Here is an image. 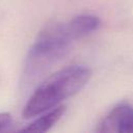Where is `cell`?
I'll list each match as a JSON object with an SVG mask.
<instances>
[{
    "mask_svg": "<svg viewBox=\"0 0 133 133\" xmlns=\"http://www.w3.org/2000/svg\"><path fill=\"white\" fill-rule=\"evenodd\" d=\"M91 71L85 65L75 64L64 68L45 80L28 99L22 115L32 118L58 105L79 92L89 81Z\"/></svg>",
    "mask_w": 133,
    "mask_h": 133,
    "instance_id": "1",
    "label": "cell"
},
{
    "mask_svg": "<svg viewBox=\"0 0 133 133\" xmlns=\"http://www.w3.org/2000/svg\"><path fill=\"white\" fill-rule=\"evenodd\" d=\"M72 41L64 34L61 23L51 24L43 29L29 49L24 66V82L32 83L63 59L71 50Z\"/></svg>",
    "mask_w": 133,
    "mask_h": 133,
    "instance_id": "2",
    "label": "cell"
},
{
    "mask_svg": "<svg viewBox=\"0 0 133 133\" xmlns=\"http://www.w3.org/2000/svg\"><path fill=\"white\" fill-rule=\"evenodd\" d=\"M98 132L133 133V107L128 104H119L98 125Z\"/></svg>",
    "mask_w": 133,
    "mask_h": 133,
    "instance_id": "3",
    "label": "cell"
},
{
    "mask_svg": "<svg viewBox=\"0 0 133 133\" xmlns=\"http://www.w3.org/2000/svg\"><path fill=\"white\" fill-rule=\"evenodd\" d=\"M101 24L99 17L90 14H83L74 17L69 22L61 23L64 34L71 39H77L83 37L94 31H96Z\"/></svg>",
    "mask_w": 133,
    "mask_h": 133,
    "instance_id": "4",
    "label": "cell"
},
{
    "mask_svg": "<svg viewBox=\"0 0 133 133\" xmlns=\"http://www.w3.org/2000/svg\"><path fill=\"white\" fill-rule=\"evenodd\" d=\"M65 105H58L51 110H48L44 112L45 114L41 117L34 119L32 123H30L28 126L21 129L23 132H47L49 131L64 114L65 112Z\"/></svg>",
    "mask_w": 133,
    "mask_h": 133,
    "instance_id": "5",
    "label": "cell"
},
{
    "mask_svg": "<svg viewBox=\"0 0 133 133\" xmlns=\"http://www.w3.org/2000/svg\"><path fill=\"white\" fill-rule=\"evenodd\" d=\"M12 123V117L8 112L0 113V132L6 130Z\"/></svg>",
    "mask_w": 133,
    "mask_h": 133,
    "instance_id": "6",
    "label": "cell"
}]
</instances>
